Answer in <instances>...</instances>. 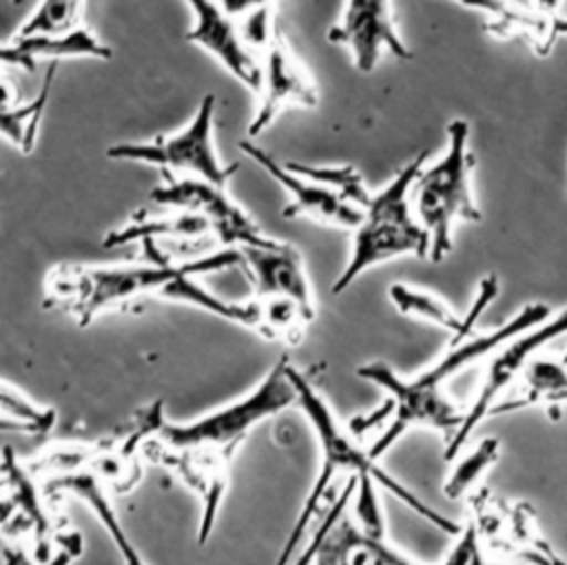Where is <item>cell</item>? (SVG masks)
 <instances>
[{"mask_svg": "<svg viewBox=\"0 0 567 565\" xmlns=\"http://www.w3.org/2000/svg\"><path fill=\"white\" fill-rule=\"evenodd\" d=\"M551 308L536 301L520 308L512 319L489 332H472L461 341H450L447 350L416 377L403 379L385 361H370L357 368V377L379 386L385 392V403L374 412L350 423L357 436L372 425H385L383 432L368 445L374 459H381L408 430L427 428L445 439V445L463 425L465 410H461L445 392V383L472 361L496 352L509 339L547 321Z\"/></svg>", "mask_w": 567, "mask_h": 565, "instance_id": "obj_1", "label": "cell"}, {"mask_svg": "<svg viewBox=\"0 0 567 565\" xmlns=\"http://www.w3.org/2000/svg\"><path fill=\"white\" fill-rule=\"evenodd\" d=\"M140 264L86 266L58 264L44 279L42 306L71 315L89 326L109 310H128L144 299L166 301L173 281L186 273H219L244 264L239 248H219L195 259H173L157 239H142Z\"/></svg>", "mask_w": 567, "mask_h": 565, "instance_id": "obj_2", "label": "cell"}, {"mask_svg": "<svg viewBox=\"0 0 567 565\" xmlns=\"http://www.w3.org/2000/svg\"><path fill=\"white\" fill-rule=\"evenodd\" d=\"M290 374L297 386V405L308 417L310 428L317 436L319 452H321V468H319V474H317V479H315V483L292 523V530H290L275 565H290L292 556L301 547V538H303L306 530L319 514L323 496L330 492L332 481L341 474L357 476L359 481L372 479L377 485L388 490L392 496H396L403 505H408L412 512H416L421 518H425L434 527H439L447 534H454V536L461 532L463 525H458L456 521H452V518L443 516L441 512H436L434 507H430L412 490L401 485L392 474H388L383 468L377 465V459L370 454V450L361 448L352 428L343 425L334 417V412L330 410L326 399L315 390V386L306 379V374H301V370L290 366Z\"/></svg>", "mask_w": 567, "mask_h": 565, "instance_id": "obj_3", "label": "cell"}, {"mask_svg": "<svg viewBox=\"0 0 567 565\" xmlns=\"http://www.w3.org/2000/svg\"><path fill=\"white\" fill-rule=\"evenodd\" d=\"M427 153L421 151L414 160L396 171V175L372 195L363 208L359 226L352 230L350 257L341 275L332 284V292L339 295L354 284L365 270L403 257L430 255V235L419 224L412 208V184L419 171L425 166Z\"/></svg>", "mask_w": 567, "mask_h": 565, "instance_id": "obj_4", "label": "cell"}, {"mask_svg": "<svg viewBox=\"0 0 567 565\" xmlns=\"http://www.w3.org/2000/svg\"><path fill=\"white\" fill-rule=\"evenodd\" d=\"M164 403L153 401L106 436L91 443H64L44 452L31 468L35 474H91L106 492H131L144 472V448L162 430Z\"/></svg>", "mask_w": 567, "mask_h": 565, "instance_id": "obj_5", "label": "cell"}, {"mask_svg": "<svg viewBox=\"0 0 567 565\" xmlns=\"http://www.w3.org/2000/svg\"><path fill=\"white\" fill-rule=\"evenodd\" d=\"M472 168L470 124L452 120L447 124L445 153L419 171L410 195L414 215L430 235L427 257L432 261H441L452 250V228L456 222L481 219L472 191Z\"/></svg>", "mask_w": 567, "mask_h": 565, "instance_id": "obj_6", "label": "cell"}, {"mask_svg": "<svg viewBox=\"0 0 567 565\" xmlns=\"http://www.w3.org/2000/svg\"><path fill=\"white\" fill-rule=\"evenodd\" d=\"M290 361L279 359L270 372L244 397L188 423H164L155 439L171 448H195L230 459L246 436L266 419L297 403Z\"/></svg>", "mask_w": 567, "mask_h": 565, "instance_id": "obj_7", "label": "cell"}, {"mask_svg": "<svg viewBox=\"0 0 567 565\" xmlns=\"http://www.w3.org/2000/svg\"><path fill=\"white\" fill-rule=\"evenodd\" d=\"M111 160L142 162L175 175H190L226 186L237 166L221 162L215 148V95L206 93L190 122L168 135L146 142H120L106 148Z\"/></svg>", "mask_w": 567, "mask_h": 565, "instance_id": "obj_8", "label": "cell"}, {"mask_svg": "<svg viewBox=\"0 0 567 565\" xmlns=\"http://www.w3.org/2000/svg\"><path fill=\"white\" fill-rule=\"evenodd\" d=\"M162 173V184L151 191V202L164 208L193 210L208 219L213 228V239L224 248L244 246H268L275 237L266 235L257 222L230 197L224 186L206 182L202 177Z\"/></svg>", "mask_w": 567, "mask_h": 565, "instance_id": "obj_9", "label": "cell"}, {"mask_svg": "<svg viewBox=\"0 0 567 565\" xmlns=\"http://www.w3.org/2000/svg\"><path fill=\"white\" fill-rule=\"evenodd\" d=\"M567 335V310H563L560 315H556L554 319H547L529 330H525L523 335L509 339L507 343H503L496 355L489 359L483 383L472 401V405L465 410V419L461 430L456 432V436L445 445L443 450V459L445 461H454L463 445L467 443V439L472 436L474 428L492 414V410L498 403V397L503 390H507L518 374H523V370L529 363V357L540 350L545 343H549L551 339Z\"/></svg>", "mask_w": 567, "mask_h": 565, "instance_id": "obj_10", "label": "cell"}, {"mask_svg": "<svg viewBox=\"0 0 567 565\" xmlns=\"http://www.w3.org/2000/svg\"><path fill=\"white\" fill-rule=\"evenodd\" d=\"M2 530L7 536H29L33 558L44 563L58 549L62 532L53 510L35 483V472L20 463L11 448L2 450Z\"/></svg>", "mask_w": 567, "mask_h": 565, "instance_id": "obj_11", "label": "cell"}, {"mask_svg": "<svg viewBox=\"0 0 567 565\" xmlns=\"http://www.w3.org/2000/svg\"><path fill=\"white\" fill-rule=\"evenodd\" d=\"M257 95L259 104L248 124V140L259 137L288 106L312 109L319 102L315 78L281 33L261 53V86Z\"/></svg>", "mask_w": 567, "mask_h": 565, "instance_id": "obj_12", "label": "cell"}, {"mask_svg": "<svg viewBox=\"0 0 567 565\" xmlns=\"http://www.w3.org/2000/svg\"><path fill=\"white\" fill-rule=\"evenodd\" d=\"M357 476H348L330 510L323 514L326 527L312 565H419L392 547L385 536L368 534L346 514V505L357 492Z\"/></svg>", "mask_w": 567, "mask_h": 565, "instance_id": "obj_13", "label": "cell"}, {"mask_svg": "<svg viewBox=\"0 0 567 565\" xmlns=\"http://www.w3.org/2000/svg\"><path fill=\"white\" fill-rule=\"evenodd\" d=\"M239 148L286 191L288 204L284 206V217H306L310 222L346 230H354L359 226L363 210L343 199L339 193L290 171L286 162L275 160L252 140H241Z\"/></svg>", "mask_w": 567, "mask_h": 565, "instance_id": "obj_14", "label": "cell"}, {"mask_svg": "<svg viewBox=\"0 0 567 565\" xmlns=\"http://www.w3.org/2000/svg\"><path fill=\"white\" fill-rule=\"evenodd\" d=\"M328 40L348 47L352 64L361 73L374 71L383 51L399 60L412 58L394 27L390 0H346L339 22L328 31Z\"/></svg>", "mask_w": 567, "mask_h": 565, "instance_id": "obj_15", "label": "cell"}, {"mask_svg": "<svg viewBox=\"0 0 567 565\" xmlns=\"http://www.w3.org/2000/svg\"><path fill=\"white\" fill-rule=\"evenodd\" d=\"M193 24L186 40L206 49L230 75L255 93L261 86V58L246 44L237 18L219 0H186Z\"/></svg>", "mask_w": 567, "mask_h": 565, "instance_id": "obj_16", "label": "cell"}, {"mask_svg": "<svg viewBox=\"0 0 567 565\" xmlns=\"http://www.w3.org/2000/svg\"><path fill=\"white\" fill-rule=\"evenodd\" d=\"M239 250L244 257L241 266L255 286V299H288L315 319L317 301L295 246L275 239L268 246H244Z\"/></svg>", "mask_w": 567, "mask_h": 565, "instance_id": "obj_17", "label": "cell"}, {"mask_svg": "<svg viewBox=\"0 0 567 565\" xmlns=\"http://www.w3.org/2000/svg\"><path fill=\"white\" fill-rule=\"evenodd\" d=\"M498 295V279L494 275H485L478 281L476 297L470 306V310L461 317L456 315L441 297H436L430 290L414 288L408 284H394L388 290L390 301L394 308L405 317H416L421 321L434 323L452 335V341H461L474 332L476 319L483 315V310L489 306V301Z\"/></svg>", "mask_w": 567, "mask_h": 565, "instance_id": "obj_18", "label": "cell"}, {"mask_svg": "<svg viewBox=\"0 0 567 565\" xmlns=\"http://www.w3.org/2000/svg\"><path fill=\"white\" fill-rule=\"evenodd\" d=\"M485 16V29L501 38H520L538 55H547L560 35H567V18L545 16L534 7L512 0H450Z\"/></svg>", "mask_w": 567, "mask_h": 565, "instance_id": "obj_19", "label": "cell"}, {"mask_svg": "<svg viewBox=\"0 0 567 565\" xmlns=\"http://www.w3.org/2000/svg\"><path fill=\"white\" fill-rule=\"evenodd\" d=\"M69 58L109 60L111 47H106L84 24L69 31H60V33H31V35L11 33L2 44L4 66L13 64L24 71H31L38 60H47L49 64V62H60Z\"/></svg>", "mask_w": 567, "mask_h": 565, "instance_id": "obj_20", "label": "cell"}, {"mask_svg": "<svg viewBox=\"0 0 567 565\" xmlns=\"http://www.w3.org/2000/svg\"><path fill=\"white\" fill-rule=\"evenodd\" d=\"M42 492H44L49 505H55L60 501V496H64V494H75L78 499H82L95 512V516L102 523V527L106 530V534L113 538L120 556L124 558V565H146L142 554L135 549V545L122 530V525L113 512V505L106 496V490L91 474L49 476V479H44Z\"/></svg>", "mask_w": 567, "mask_h": 565, "instance_id": "obj_21", "label": "cell"}, {"mask_svg": "<svg viewBox=\"0 0 567 565\" xmlns=\"http://www.w3.org/2000/svg\"><path fill=\"white\" fill-rule=\"evenodd\" d=\"M210 237L213 228L206 217L193 210L168 208V213H159L155 217H135L128 224L113 228L104 239V248H120L124 244H140L142 239H195L202 242Z\"/></svg>", "mask_w": 567, "mask_h": 565, "instance_id": "obj_22", "label": "cell"}, {"mask_svg": "<svg viewBox=\"0 0 567 565\" xmlns=\"http://www.w3.org/2000/svg\"><path fill=\"white\" fill-rule=\"evenodd\" d=\"M567 403V355L556 359H534L523 370L520 388L514 397L496 403L492 414H505L529 405L556 410ZM489 414V417H492Z\"/></svg>", "mask_w": 567, "mask_h": 565, "instance_id": "obj_23", "label": "cell"}, {"mask_svg": "<svg viewBox=\"0 0 567 565\" xmlns=\"http://www.w3.org/2000/svg\"><path fill=\"white\" fill-rule=\"evenodd\" d=\"M55 69H58V62H49L47 64V73H44L42 86H40V91L29 102H24V104L4 102L2 104V122H0L2 135H4L7 142L13 144V148H18L24 155H29L33 151V146H35L38 129H40L42 115H44L47 104H49Z\"/></svg>", "mask_w": 567, "mask_h": 565, "instance_id": "obj_24", "label": "cell"}, {"mask_svg": "<svg viewBox=\"0 0 567 565\" xmlns=\"http://www.w3.org/2000/svg\"><path fill=\"white\" fill-rule=\"evenodd\" d=\"M498 454H501V441L494 439V436H487L483 441L476 443V448H472L465 456H461L447 481L443 483V494L452 501L470 494L476 485V481L485 474V470H489L496 461H498Z\"/></svg>", "mask_w": 567, "mask_h": 565, "instance_id": "obj_25", "label": "cell"}, {"mask_svg": "<svg viewBox=\"0 0 567 565\" xmlns=\"http://www.w3.org/2000/svg\"><path fill=\"white\" fill-rule=\"evenodd\" d=\"M86 0H40L38 7L20 22L13 31L16 35H31V33H60L75 29L84 18Z\"/></svg>", "mask_w": 567, "mask_h": 565, "instance_id": "obj_26", "label": "cell"}, {"mask_svg": "<svg viewBox=\"0 0 567 565\" xmlns=\"http://www.w3.org/2000/svg\"><path fill=\"white\" fill-rule=\"evenodd\" d=\"M286 166L312 182L323 184L326 188L339 193L343 199H348L350 204L359 206L361 210L370 204L372 193L365 188L363 177L350 166V164H341V166H315V164H299V162H286Z\"/></svg>", "mask_w": 567, "mask_h": 565, "instance_id": "obj_27", "label": "cell"}, {"mask_svg": "<svg viewBox=\"0 0 567 565\" xmlns=\"http://www.w3.org/2000/svg\"><path fill=\"white\" fill-rule=\"evenodd\" d=\"M2 423L9 428V423H16L18 430L29 434H47L55 423V412L42 405H35L29 401L18 388H11L9 383H2Z\"/></svg>", "mask_w": 567, "mask_h": 565, "instance_id": "obj_28", "label": "cell"}, {"mask_svg": "<svg viewBox=\"0 0 567 565\" xmlns=\"http://www.w3.org/2000/svg\"><path fill=\"white\" fill-rule=\"evenodd\" d=\"M443 565H529V563H494L485 556L481 534L472 521H467L445 556Z\"/></svg>", "mask_w": 567, "mask_h": 565, "instance_id": "obj_29", "label": "cell"}, {"mask_svg": "<svg viewBox=\"0 0 567 565\" xmlns=\"http://www.w3.org/2000/svg\"><path fill=\"white\" fill-rule=\"evenodd\" d=\"M520 558H523V563H529V565H567L565 558L554 554V549L549 547L547 541H543L538 547L520 552Z\"/></svg>", "mask_w": 567, "mask_h": 565, "instance_id": "obj_30", "label": "cell"}, {"mask_svg": "<svg viewBox=\"0 0 567 565\" xmlns=\"http://www.w3.org/2000/svg\"><path fill=\"white\" fill-rule=\"evenodd\" d=\"M219 2L233 18H241L261 7H272V0H219Z\"/></svg>", "mask_w": 567, "mask_h": 565, "instance_id": "obj_31", "label": "cell"}, {"mask_svg": "<svg viewBox=\"0 0 567 565\" xmlns=\"http://www.w3.org/2000/svg\"><path fill=\"white\" fill-rule=\"evenodd\" d=\"M563 0H532V7L545 16H556Z\"/></svg>", "mask_w": 567, "mask_h": 565, "instance_id": "obj_32", "label": "cell"}, {"mask_svg": "<svg viewBox=\"0 0 567 565\" xmlns=\"http://www.w3.org/2000/svg\"><path fill=\"white\" fill-rule=\"evenodd\" d=\"M13 2H22V0H13Z\"/></svg>", "mask_w": 567, "mask_h": 565, "instance_id": "obj_33", "label": "cell"}]
</instances>
